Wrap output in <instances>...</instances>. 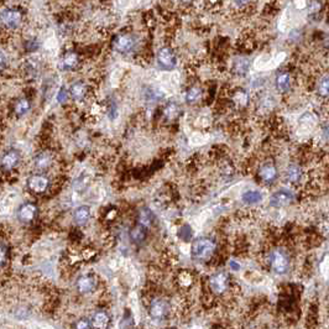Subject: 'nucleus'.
Returning a JSON list of instances; mask_svg holds the SVG:
<instances>
[{
  "label": "nucleus",
  "instance_id": "obj_1",
  "mask_svg": "<svg viewBox=\"0 0 329 329\" xmlns=\"http://www.w3.org/2000/svg\"><path fill=\"white\" fill-rule=\"evenodd\" d=\"M110 47L113 51L122 56H129L136 52L139 47V37L132 31H120L113 36Z\"/></svg>",
  "mask_w": 329,
  "mask_h": 329
},
{
  "label": "nucleus",
  "instance_id": "obj_2",
  "mask_svg": "<svg viewBox=\"0 0 329 329\" xmlns=\"http://www.w3.org/2000/svg\"><path fill=\"white\" fill-rule=\"evenodd\" d=\"M217 253V242L213 238H197L191 244V256L196 261H208Z\"/></svg>",
  "mask_w": 329,
  "mask_h": 329
},
{
  "label": "nucleus",
  "instance_id": "obj_3",
  "mask_svg": "<svg viewBox=\"0 0 329 329\" xmlns=\"http://www.w3.org/2000/svg\"><path fill=\"white\" fill-rule=\"evenodd\" d=\"M266 260L271 271L277 275H285L290 270V258L282 249L276 248L268 251Z\"/></svg>",
  "mask_w": 329,
  "mask_h": 329
},
{
  "label": "nucleus",
  "instance_id": "obj_4",
  "mask_svg": "<svg viewBox=\"0 0 329 329\" xmlns=\"http://www.w3.org/2000/svg\"><path fill=\"white\" fill-rule=\"evenodd\" d=\"M208 288L213 295H224L232 288V278L224 271H218L208 278Z\"/></svg>",
  "mask_w": 329,
  "mask_h": 329
},
{
  "label": "nucleus",
  "instance_id": "obj_5",
  "mask_svg": "<svg viewBox=\"0 0 329 329\" xmlns=\"http://www.w3.org/2000/svg\"><path fill=\"white\" fill-rule=\"evenodd\" d=\"M25 12L20 7H7L0 14V22L7 30H16L24 21Z\"/></svg>",
  "mask_w": 329,
  "mask_h": 329
},
{
  "label": "nucleus",
  "instance_id": "obj_6",
  "mask_svg": "<svg viewBox=\"0 0 329 329\" xmlns=\"http://www.w3.org/2000/svg\"><path fill=\"white\" fill-rule=\"evenodd\" d=\"M156 64L162 71H172L177 67L178 60L175 50L171 46L160 47L156 54Z\"/></svg>",
  "mask_w": 329,
  "mask_h": 329
},
{
  "label": "nucleus",
  "instance_id": "obj_7",
  "mask_svg": "<svg viewBox=\"0 0 329 329\" xmlns=\"http://www.w3.org/2000/svg\"><path fill=\"white\" fill-rule=\"evenodd\" d=\"M171 312V305L166 298L155 297L149 303V316L154 321H165Z\"/></svg>",
  "mask_w": 329,
  "mask_h": 329
},
{
  "label": "nucleus",
  "instance_id": "obj_8",
  "mask_svg": "<svg viewBox=\"0 0 329 329\" xmlns=\"http://www.w3.org/2000/svg\"><path fill=\"white\" fill-rule=\"evenodd\" d=\"M27 188L34 195H44L50 188V178L45 173H35L27 178Z\"/></svg>",
  "mask_w": 329,
  "mask_h": 329
},
{
  "label": "nucleus",
  "instance_id": "obj_9",
  "mask_svg": "<svg viewBox=\"0 0 329 329\" xmlns=\"http://www.w3.org/2000/svg\"><path fill=\"white\" fill-rule=\"evenodd\" d=\"M20 162H21V154L19 150L10 149L2 154L0 159V168L4 172H11L20 165Z\"/></svg>",
  "mask_w": 329,
  "mask_h": 329
},
{
  "label": "nucleus",
  "instance_id": "obj_10",
  "mask_svg": "<svg viewBox=\"0 0 329 329\" xmlns=\"http://www.w3.org/2000/svg\"><path fill=\"white\" fill-rule=\"evenodd\" d=\"M295 200V193L291 190H278L273 193L268 200V205L272 208H282L291 204Z\"/></svg>",
  "mask_w": 329,
  "mask_h": 329
},
{
  "label": "nucleus",
  "instance_id": "obj_11",
  "mask_svg": "<svg viewBox=\"0 0 329 329\" xmlns=\"http://www.w3.org/2000/svg\"><path fill=\"white\" fill-rule=\"evenodd\" d=\"M259 180L263 183V185H272L276 182L278 177V171L276 165L272 161L263 162V165L259 167L258 171Z\"/></svg>",
  "mask_w": 329,
  "mask_h": 329
},
{
  "label": "nucleus",
  "instance_id": "obj_12",
  "mask_svg": "<svg viewBox=\"0 0 329 329\" xmlns=\"http://www.w3.org/2000/svg\"><path fill=\"white\" fill-rule=\"evenodd\" d=\"M82 65V57L74 50H69V51L65 52V55L61 59V68L64 71H77Z\"/></svg>",
  "mask_w": 329,
  "mask_h": 329
},
{
  "label": "nucleus",
  "instance_id": "obj_13",
  "mask_svg": "<svg viewBox=\"0 0 329 329\" xmlns=\"http://www.w3.org/2000/svg\"><path fill=\"white\" fill-rule=\"evenodd\" d=\"M98 280L95 276L93 275H83L77 280L76 288L79 293L82 295H87V293H92L93 291L97 288Z\"/></svg>",
  "mask_w": 329,
  "mask_h": 329
},
{
  "label": "nucleus",
  "instance_id": "obj_14",
  "mask_svg": "<svg viewBox=\"0 0 329 329\" xmlns=\"http://www.w3.org/2000/svg\"><path fill=\"white\" fill-rule=\"evenodd\" d=\"M37 215V207L35 203L26 202L21 204L17 210V219L21 223H31Z\"/></svg>",
  "mask_w": 329,
  "mask_h": 329
},
{
  "label": "nucleus",
  "instance_id": "obj_15",
  "mask_svg": "<svg viewBox=\"0 0 329 329\" xmlns=\"http://www.w3.org/2000/svg\"><path fill=\"white\" fill-rule=\"evenodd\" d=\"M69 90V97L74 100V102H83L87 98L88 93H89V88L88 84L83 81H76L72 83L68 88Z\"/></svg>",
  "mask_w": 329,
  "mask_h": 329
},
{
  "label": "nucleus",
  "instance_id": "obj_16",
  "mask_svg": "<svg viewBox=\"0 0 329 329\" xmlns=\"http://www.w3.org/2000/svg\"><path fill=\"white\" fill-rule=\"evenodd\" d=\"M292 85V74L286 69H281L275 76V87L280 93H287Z\"/></svg>",
  "mask_w": 329,
  "mask_h": 329
},
{
  "label": "nucleus",
  "instance_id": "obj_17",
  "mask_svg": "<svg viewBox=\"0 0 329 329\" xmlns=\"http://www.w3.org/2000/svg\"><path fill=\"white\" fill-rule=\"evenodd\" d=\"M54 164V156L50 151H41L34 157V166L39 172L44 173Z\"/></svg>",
  "mask_w": 329,
  "mask_h": 329
},
{
  "label": "nucleus",
  "instance_id": "obj_18",
  "mask_svg": "<svg viewBox=\"0 0 329 329\" xmlns=\"http://www.w3.org/2000/svg\"><path fill=\"white\" fill-rule=\"evenodd\" d=\"M250 69V61L247 57H235L232 62V71L235 76L245 77Z\"/></svg>",
  "mask_w": 329,
  "mask_h": 329
},
{
  "label": "nucleus",
  "instance_id": "obj_19",
  "mask_svg": "<svg viewBox=\"0 0 329 329\" xmlns=\"http://www.w3.org/2000/svg\"><path fill=\"white\" fill-rule=\"evenodd\" d=\"M285 177L287 182L292 183V185H297L303 178L302 167L298 164H290L286 168Z\"/></svg>",
  "mask_w": 329,
  "mask_h": 329
},
{
  "label": "nucleus",
  "instance_id": "obj_20",
  "mask_svg": "<svg viewBox=\"0 0 329 329\" xmlns=\"http://www.w3.org/2000/svg\"><path fill=\"white\" fill-rule=\"evenodd\" d=\"M203 97V89L200 85L192 84L186 89L185 100L188 105H193L199 102Z\"/></svg>",
  "mask_w": 329,
  "mask_h": 329
},
{
  "label": "nucleus",
  "instance_id": "obj_21",
  "mask_svg": "<svg viewBox=\"0 0 329 329\" xmlns=\"http://www.w3.org/2000/svg\"><path fill=\"white\" fill-rule=\"evenodd\" d=\"M181 115V107L176 102H168L162 109V118L167 122H175L180 118Z\"/></svg>",
  "mask_w": 329,
  "mask_h": 329
},
{
  "label": "nucleus",
  "instance_id": "obj_22",
  "mask_svg": "<svg viewBox=\"0 0 329 329\" xmlns=\"http://www.w3.org/2000/svg\"><path fill=\"white\" fill-rule=\"evenodd\" d=\"M90 322L93 329H107L109 327L110 316L107 311H98L94 313Z\"/></svg>",
  "mask_w": 329,
  "mask_h": 329
},
{
  "label": "nucleus",
  "instance_id": "obj_23",
  "mask_svg": "<svg viewBox=\"0 0 329 329\" xmlns=\"http://www.w3.org/2000/svg\"><path fill=\"white\" fill-rule=\"evenodd\" d=\"M129 237H130V240H132L134 244H136V245L144 244L145 240H146V238H147V229L140 224L134 225V227L130 229Z\"/></svg>",
  "mask_w": 329,
  "mask_h": 329
},
{
  "label": "nucleus",
  "instance_id": "obj_24",
  "mask_svg": "<svg viewBox=\"0 0 329 329\" xmlns=\"http://www.w3.org/2000/svg\"><path fill=\"white\" fill-rule=\"evenodd\" d=\"M31 109V102H30L29 98L22 97L20 99H17L15 102L14 107H12V112H14L15 117L16 118H22L27 114Z\"/></svg>",
  "mask_w": 329,
  "mask_h": 329
},
{
  "label": "nucleus",
  "instance_id": "obj_25",
  "mask_svg": "<svg viewBox=\"0 0 329 329\" xmlns=\"http://www.w3.org/2000/svg\"><path fill=\"white\" fill-rule=\"evenodd\" d=\"M155 222V214L150 208L144 207L137 212V224L142 225L147 229L151 227Z\"/></svg>",
  "mask_w": 329,
  "mask_h": 329
},
{
  "label": "nucleus",
  "instance_id": "obj_26",
  "mask_svg": "<svg viewBox=\"0 0 329 329\" xmlns=\"http://www.w3.org/2000/svg\"><path fill=\"white\" fill-rule=\"evenodd\" d=\"M232 102L237 105L238 108H247L250 103V98H249L248 92L243 88H239L232 94Z\"/></svg>",
  "mask_w": 329,
  "mask_h": 329
},
{
  "label": "nucleus",
  "instance_id": "obj_27",
  "mask_svg": "<svg viewBox=\"0 0 329 329\" xmlns=\"http://www.w3.org/2000/svg\"><path fill=\"white\" fill-rule=\"evenodd\" d=\"M316 89H317V94L320 95L323 99H328L329 98V72L322 74L318 78L317 84H316Z\"/></svg>",
  "mask_w": 329,
  "mask_h": 329
},
{
  "label": "nucleus",
  "instance_id": "obj_28",
  "mask_svg": "<svg viewBox=\"0 0 329 329\" xmlns=\"http://www.w3.org/2000/svg\"><path fill=\"white\" fill-rule=\"evenodd\" d=\"M90 218V208L88 205H81L76 208L73 213V220L77 225H83L89 220Z\"/></svg>",
  "mask_w": 329,
  "mask_h": 329
},
{
  "label": "nucleus",
  "instance_id": "obj_29",
  "mask_svg": "<svg viewBox=\"0 0 329 329\" xmlns=\"http://www.w3.org/2000/svg\"><path fill=\"white\" fill-rule=\"evenodd\" d=\"M263 193H261L260 191L256 190L245 191V192L242 195V200L248 205L258 204V203H260L261 200H263Z\"/></svg>",
  "mask_w": 329,
  "mask_h": 329
},
{
  "label": "nucleus",
  "instance_id": "obj_30",
  "mask_svg": "<svg viewBox=\"0 0 329 329\" xmlns=\"http://www.w3.org/2000/svg\"><path fill=\"white\" fill-rule=\"evenodd\" d=\"M177 238L182 242H191L193 238V229L191 225L188 224H183L178 228L177 230Z\"/></svg>",
  "mask_w": 329,
  "mask_h": 329
},
{
  "label": "nucleus",
  "instance_id": "obj_31",
  "mask_svg": "<svg viewBox=\"0 0 329 329\" xmlns=\"http://www.w3.org/2000/svg\"><path fill=\"white\" fill-rule=\"evenodd\" d=\"M161 97H162V93L160 92L159 89H156V88H152V87L145 88L144 98L147 100V102H150V103L159 102V100L161 99Z\"/></svg>",
  "mask_w": 329,
  "mask_h": 329
},
{
  "label": "nucleus",
  "instance_id": "obj_32",
  "mask_svg": "<svg viewBox=\"0 0 329 329\" xmlns=\"http://www.w3.org/2000/svg\"><path fill=\"white\" fill-rule=\"evenodd\" d=\"M178 285L181 286V287H190V286H192L193 283V276L192 273H190L188 271H182V272H180V275H178Z\"/></svg>",
  "mask_w": 329,
  "mask_h": 329
},
{
  "label": "nucleus",
  "instance_id": "obj_33",
  "mask_svg": "<svg viewBox=\"0 0 329 329\" xmlns=\"http://www.w3.org/2000/svg\"><path fill=\"white\" fill-rule=\"evenodd\" d=\"M107 114L109 117L110 120L117 119L118 115H119V110H118V104L114 99H110L107 103Z\"/></svg>",
  "mask_w": 329,
  "mask_h": 329
},
{
  "label": "nucleus",
  "instance_id": "obj_34",
  "mask_svg": "<svg viewBox=\"0 0 329 329\" xmlns=\"http://www.w3.org/2000/svg\"><path fill=\"white\" fill-rule=\"evenodd\" d=\"M69 90L67 89L66 87H61L59 89V92H57V103H60V104H65V103L68 102L69 99Z\"/></svg>",
  "mask_w": 329,
  "mask_h": 329
},
{
  "label": "nucleus",
  "instance_id": "obj_35",
  "mask_svg": "<svg viewBox=\"0 0 329 329\" xmlns=\"http://www.w3.org/2000/svg\"><path fill=\"white\" fill-rule=\"evenodd\" d=\"M74 329H93L92 322H90L89 320H87V318H82V320H79L78 322L74 325Z\"/></svg>",
  "mask_w": 329,
  "mask_h": 329
},
{
  "label": "nucleus",
  "instance_id": "obj_36",
  "mask_svg": "<svg viewBox=\"0 0 329 329\" xmlns=\"http://www.w3.org/2000/svg\"><path fill=\"white\" fill-rule=\"evenodd\" d=\"M7 260V248L4 244H0V267L5 265Z\"/></svg>",
  "mask_w": 329,
  "mask_h": 329
},
{
  "label": "nucleus",
  "instance_id": "obj_37",
  "mask_svg": "<svg viewBox=\"0 0 329 329\" xmlns=\"http://www.w3.org/2000/svg\"><path fill=\"white\" fill-rule=\"evenodd\" d=\"M251 1L253 0H233V4L238 9H244V7H248L251 4Z\"/></svg>",
  "mask_w": 329,
  "mask_h": 329
},
{
  "label": "nucleus",
  "instance_id": "obj_38",
  "mask_svg": "<svg viewBox=\"0 0 329 329\" xmlns=\"http://www.w3.org/2000/svg\"><path fill=\"white\" fill-rule=\"evenodd\" d=\"M6 67H7V59L6 56H5L4 52L0 50V74L6 69Z\"/></svg>",
  "mask_w": 329,
  "mask_h": 329
},
{
  "label": "nucleus",
  "instance_id": "obj_39",
  "mask_svg": "<svg viewBox=\"0 0 329 329\" xmlns=\"http://www.w3.org/2000/svg\"><path fill=\"white\" fill-rule=\"evenodd\" d=\"M322 132H323V136H325L326 139H327L328 141H329V120H327V122H326L325 124H323Z\"/></svg>",
  "mask_w": 329,
  "mask_h": 329
},
{
  "label": "nucleus",
  "instance_id": "obj_40",
  "mask_svg": "<svg viewBox=\"0 0 329 329\" xmlns=\"http://www.w3.org/2000/svg\"><path fill=\"white\" fill-rule=\"evenodd\" d=\"M176 2H177L180 6H183V7H188L191 6V5L195 2V0H176Z\"/></svg>",
  "mask_w": 329,
  "mask_h": 329
},
{
  "label": "nucleus",
  "instance_id": "obj_41",
  "mask_svg": "<svg viewBox=\"0 0 329 329\" xmlns=\"http://www.w3.org/2000/svg\"><path fill=\"white\" fill-rule=\"evenodd\" d=\"M229 267L232 268V270L238 271V270H240V263H238L235 260H230L229 261Z\"/></svg>",
  "mask_w": 329,
  "mask_h": 329
},
{
  "label": "nucleus",
  "instance_id": "obj_42",
  "mask_svg": "<svg viewBox=\"0 0 329 329\" xmlns=\"http://www.w3.org/2000/svg\"><path fill=\"white\" fill-rule=\"evenodd\" d=\"M214 1H217V0H212V2H214Z\"/></svg>",
  "mask_w": 329,
  "mask_h": 329
},
{
  "label": "nucleus",
  "instance_id": "obj_43",
  "mask_svg": "<svg viewBox=\"0 0 329 329\" xmlns=\"http://www.w3.org/2000/svg\"><path fill=\"white\" fill-rule=\"evenodd\" d=\"M166 329H172V328H166Z\"/></svg>",
  "mask_w": 329,
  "mask_h": 329
}]
</instances>
